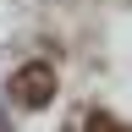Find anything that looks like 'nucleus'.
Masks as SVG:
<instances>
[{
    "label": "nucleus",
    "instance_id": "nucleus-2",
    "mask_svg": "<svg viewBox=\"0 0 132 132\" xmlns=\"http://www.w3.org/2000/svg\"><path fill=\"white\" fill-rule=\"evenodd\" d=\"M88 132H132V127H121V121L105 116V110H94V116H88Z\"/></svg>",
    "mask_w": 132,
    "mask_h": 132
},
{
    "label": "nucleus",
    "instance_id": "nucleus-1",
    "mask_svg": "<svg viewBox=\"0 0 132 132\" xmlns=\"http://www.w3.org/2000/svg\"><path fill=\"white\" fill-rule=\"evenodd\" d=\"M11 99L22 110H44L50 99H55V66L50 61H28L11 72Z\"/></svg>",
    "mask_w": 132,
    "mask_h": 132
}]
</instances>
